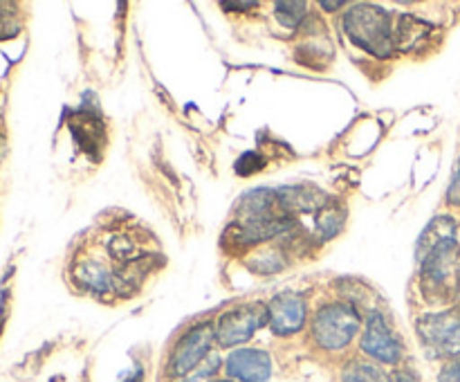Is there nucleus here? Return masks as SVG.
Instances as JSON below:
<instances>
[{
	"label": "nucleus",
	"mask_w": 460,
	"mask_h": 382,
	"mask_svg": "<svg viewBox=\"0 0 460 382\" xmlns=\"http://www.w3.org/2000/svg\"><path fill=\"white\" fill-rule=\"evenodd\" d=\"M227 9H254L256 3H223Z\"/></svg>",
	"instance_id": "nucleus-21"
},
{
	"label": "nucleus",
	"mask_w": 460,
	"mask_h": 382,
	"mask_svg": "<svg viewBox=\"0 0 460 382\" xmlns=\"http://www.w3.org/2000/svg\"><path fill=\"white\" fill-rule=\"evenodd\" d=\"M268 322V306L243 304L225 310L216 322L214 333L220 346H236L250 340Z\"/></svg>",
	"instance_id": "nucleus-5"
},
{
	"label": "nucleus",
	"mask_w": 460,
	"mask_h": 382,
	"mask_svg": "<svg viewBox=\"0 0 460 382\" xmlns=\"http://www.w3.org/2000/svg\"><path fill=\"white\" fill-rule=\"evenodd\" d=\"M0 324H3V310H0Z\"/></svg>",
	"instance_id": "nucleus-23"
},
{
	"label": "nucleus",
	"mask_w": 460,
	"mask_h": 382,
	"mask_svg": "<svg viewBox=\"0 0 460 382\" xmlns=\"http://www.w3.org/2000/svg\"><path fill=\"white\" fill-rule=\"evenodd\" d=\"M362 351L385 364H398L402 358V342L391 331L380 313H373L368 317L367 331L362 335Z\"/></svg>",
	"instance_id": "nucleus-7"
},
{
	"label": "nucleus",
	"mask_w": 460,
	"mask_h": 382,
	"mask_svg": "<svg viewBox=\"0 0 460 382\" xmlns=\"http://www.w3.org/2000/svg\"><path fill=\"white\" fill-rule=\"evenodd\" d=\"M341 380L344 382H391L380 367H376V364L371 362H362V360H353L350 364H346L344 373H341Z\"/></svg>",
	"instance_id": "nucleus-14"
},
{
	"label": "nucleus",
	"mask_w": 460,
	"mask_h": 382,
	"mask_svg": "<svg viewBox=\"0 0 460 382\" xmlns=\"http://www.w3.org/2000/svg\"><path fill=\"white\" fill-rule=\"evenodd\" d=\"M268 324L277 335H295L305 324V301L292 292L274 297L268 304Z\"/></svg>",
	"instance_id": "nucleus-8"
},
{
	"label": "nucleus",
	"mask_w": 460,
	"mask_h": 382,
	"mask_svg": "<svg viewBox=\"0 0 460 382\" xmlns=\"http://www.w3.org/2000/svg\"><path fill=\"white\" fill-rule=\"evenodd\" d=\"M279 207L286 216L301 214V211H322L331 205L328 196L319 189H305V187H288L277 191Z\"/></svg>",
	"instance_id": "nucleus-10"
},
{
	"label": "nucleus",
	"mask_w": 460,
	"mask_h": 382,
	"mask_svg": "<svg viewBox=\"0 0 460 382\" xmlns=\"http://www.w3.org/2000/svg\"><path fill=\"white\" fill-rule=\"evenodd\" d=\"M418 335L431 358H458L460 355V313L425 315L418 319Z\"/></svg>",
	"instance_id": "nucleus-4"
},
{
	"label": "nucleus",
	"mask_w": 460,
	"mask_h": 382,
	"mask_svg": "<svg viewBox=\"0 0 460 382\" xmlns=\"http://www.w3.org/2000/svg\"><path fill=\"white\" fill-rule=\"evenodd\" d=\"M209 382H229V380H209Z\"/></svg>",
	"instance_id": "nucleus-24"
},
{
	"label": "nucleus",
	"mask_w": 460,
	"mask_h": 382,
	"mask_svg": "<svg viewBox=\"0 0 460 382\" xmlns=\"http://www.w3.org/2000/svg\"><path fill=\"white\" fill-rule=\"evenodd\" d=\"M227 373L238 382H270L272 360L261 349H238L227 358Z\"/></svg>",
	"instance_id": "nucleus-9"
},
{
	"label": "nucleus",
	"mask_w": 460,
	"mask_h": 382,
	"mask_svg": "<svg viewBox=\"0 0 460 382\" xmlns=\"http://www.w3.org/2000/svg\"><path fill=\"white\" fill-rule=\"evenodd\" d=\"M274 9H277V18L281 21V25L299 27L301 21L305 18V9H308V4L288 0V3H277L274 4Z\"/></svg>",
	"instance_id": "nucleus-15"
},
{
	"label": "nucleus",
	"mask_w": 460,
	"mask_h": 382,
	"mask_svg": "<svg viewBox=\"0 0 460 382\" xmlns=\"http://www.w3.org/2000/svg\"><path fill=\"white\" fill-rule=\"evenodd\" d=\"M456 220L449 218V216H436L429 225L425 227V232L418 238L416 247V259L422 261L429 254L434 247H438L445 241H456Z\"/></svg>",
	"instance_id": "nucleus-11"
},
{
	"label": "nucleus",
	"mask_w": 460,
	"mask_h": 382,
	"mask_svg": "<svg viewBox=\"0 0 460 382\" xmlns=\"http://www.w3.org/2000/svg\"><path fill=\"white\" fill-rule=\"evenodd\" d=\"M76 281L84 283L93 292H106L115 286V274L102 263V261H84L75 270Z\"/></svg>",
	"instance_id": "nucleus-13"
},
{
	"label": "nucleus",
	"mask_w": 460,
	"mask_h": 382,
	"mask_svg": "<svg viewBox=\"0 0 460 382\" xmlns=\"http://www.w3.org/2000/svg\"><path fill=\"white\" fill-rule=\"evenodd\" d=\"M394 16L376 4H353L344 13V31L358 48L373 57L386 58L394 54Z\"/></svg>",
	"instance_id": "nucleus-2"
},
{
	"label": "nucleus",
	"mask_w": 460,
	"mask_h": 382,
	"mask_svg": "<svg viewBox=\"0 0 460 382\" xmlns=\"http://www.w3.org/2000/svg\"><path fill=\"white\" fill-rule=\"evenodd\" d=\"M391 382H420V380H418L416 373L409 371V369H398V371L394 373V378H391Z\"/></svg>",
	"instance_id": "nucleus-20"
},
{
	"label": "nucleus",
	"mask_w": 460,
	"mask_h": 382,
	"mask_svg": "<svg viewBox=\"0 0 460 382\" xmlns=\"http://www.w3.org/2000/svg\"><path fill=\"white\" fill-rule=\"evenodd\" d=\"M265 166V160L259 155V153H245L241 155V160L236 162V171L238 175H252L256 171H261Z\"/></svg>",
	"instance_id": "nucleus-17"
},
{
	"label": "nucleus",
	"mask_w": 460,
	"mask_h": 382,
	"mask_svg": "<svg viewBox=\"0 0 460 382\" xmlns=\"http://www.w3.org/2000/svg\"><path fill=\"white\" fill-rule=\"evenodd\" d=\"M431 30L434 27L429 22L420 21L416 16H409V13H402L394 22V48L413 49L431 34Z\"/></svg>",
	"instance_id": "nucleus-12"
},
{
	"label": "nucleus",
	"mask_w": 460,
	"mask_h": 382,
	"mask_svg": "<svg viewBox=\"0 0 460 382\" xmlns=\"http://www.w3.org/2000/svg\"><path fill=\"white\" fill-rule=\"evenodd\" d=\"M214 340L216 333L211 324H200V326H193L191 331L184 333L169 358L171 376H189V373H193V369L200 367L207 355H209Z\"/></svg>",
	"instance_id": "nucleus-6"
},
{
	"label": "nucleus",
	"mask_w": 460,
	"mask_h": 382,
	"mask_svg": "<svg viewBox=\"0 0 460 382\" xmlns=\"http://www.w3.org/2000/svg\"><path fill=\"white\" fill-rule=\"evenodd\" d=\"M359 331V313L349 304H328L313 319V335L322 349L340 351L353 342Z\"/></svg>",
	"instance_id": "nucleus-3"
},
{
	"label": "nucleus",
	"mask_w": 460,
	"mask_h": 382,
	"mask_svg": "<svg viewBox=\"0 0 460 382\" xmlns=\"http://www.w3.org/2000/svg\"><path fill=\"white\" fill-rule=\"evenodd\" d=\"M21 31L18 9L12 3H0V39H12Z\"/></svg>",
	"instance_id": "nucleus-16"
},
{
	"label": "nucleus",
	"mask_w": 460,
	"mask_h": 382,
	"mask_svg": "<svg viewBox=\"0 0 460 382\" xmlns=\"http://www.w3.org/2000/svg\"><path fill=\"white\" fill-rule=\"evenodd\" d=\"M447 200L452 202V205H460V160L456 166V173H454V178H452V184H449Z\"/></svg>",
	"instance_id": "nucleus-18"
},
{
	"label": "nucleus",
	"mask_w": 460,
	"mask_h": 382,
	"mask_svg": "<svg viewBox=\"0 0 460 382\" xmlns=\"http://www.w3.org/2000/svg\"><path fill=\"white\" fill-rule=\"evenodd\" d=\"M323 9H340L341 3H322Z\"/></svg>",
	"instance_id": "nucleus-22"
},
{
	"label": "nucleus",
	"mask_w": 460,
	"mask_h": 382,
	"mask_svg": "<svg viewBox=\"0 0 460 382\" xmlns=\"http://www.w3.org/2000/svg\"><path fill=\"white\" fill-rule=\"evenodd\" d=\"M438 382H460V362L447 364L443 369V373H440Z\"/></svg>",
	"instance_id": "nucleus-19"
},
{
	"label": "nucleus",
	"mask_w": 460,
	"mask_h": 382,
	"mask_svg": "<svg viewBox=\"0 0 460 382\" xmlns=\"http://www.w3.org/2000/svg\"><path fill=\"white\" fill-rule=\"evenodd\" d=\"M422 295L429 304L447 306L460 290V247L458 241H445L420 261Z\"/></svg>",
	"instance_id": "nucleus-1"
}]
</instances>
